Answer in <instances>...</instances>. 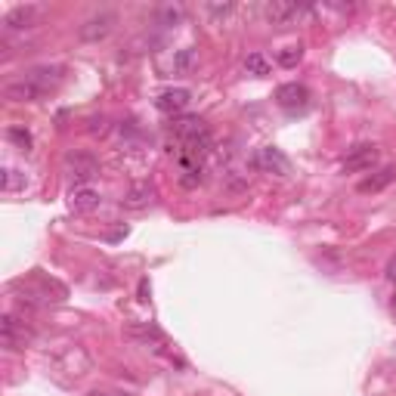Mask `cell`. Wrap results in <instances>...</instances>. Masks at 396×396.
Instances as JSON below:
<instances>
[{
	"instance_id": "6da1fadb",
	"label": "cell",
	"mask_w": 396,
	"mask_h": 396,
	"mask_svg": "<svg viewBox=\"0 0 396 396\" xmlns=\"http://www.w3.org/2000/svg\"><path fill=\"white\" fill-rule=\"evenodd\" d=\"M251 168H257L260 174H273V177H288L291 174V161L282 149L276 146H263L251 155Z\"/></svg>"
},
{
	"instance_id": "7a4b0ae2",
	"label": "cell",
	"mask_w": 396,
	"mask_h": 396,
	"mask_svg": "<svg viewBox=\"0 0 396 396\" xmlns=\"http://www.w3.org/2000/svg\"><path fill=\"white\" fill-rule=\"evenodd\" d=\"M65 174L75 180V186H87L93 177H99V161L90 152H71L65 155Z\"/></svg>"
},
{
	"instance_id": "3957f363",
	"label": "cell",
	"mask_w": 396,
	"mask_h": 396,
	"mask_svg": "<svg viewBox=\"0 0 396 396\" xmlns=\"http://www.w3.org/2000/svg\"><path fill=\"white\" fill-rule=\"evenodd\" d=\"M115 22H118L115 12H96V16H90L87 22L78 28V37H81V41H87V44H99V41H105V37L111 35Z\"/></svg>"
},
{
	"instance_id": "277c9868",
	"label": "cell",
	"mask_w": 396,
	"mask_h": 396,
	"mask_svg": "<svg viewBox=\"0 0 396 396\" xmlns=\"http://www.w3.org/2000/svg\"><path fill=\"white\" fill-rule=\"evenodd\" d=\"M309 6L303 3H291V0H273V3L263 6V16L273 25H294L300 16H307Z\"/></svg>"
},
{
	"instance_id": "5b68a950",
	"label": "cell",
	"mask_w": 396,
	"mask_h": 396,
	"mask_svg": "<svg viewBox=\"0 0 396 396\" xmlns=\"http://www.w3.org/2000/svg\"><path fill=\"white\" fill-rule=\"evenodd\" d=\"M0 341L10 350H22L31 341V328H25V322H19L12 313H6L0 319Z\"/></svg>"
},
{
	"instance_id": "8992f818",
	"label": "cell",
	"mask_w": 396,
	"mask_h": 396,
	"mask_svg": "<svg viewBox=\"0 0 396 396\" xmlns=\"http://www.w3.org/2000/svg\"><path fill=\"white\" fill-rule=\"evenodd\" d=\"M25 78H28L31 84H35L37 90H41L44 96H50L53 90L62 84V78H65V69L62 65H37V69H31V71H25Z\"/></svg>"
},
{
	"instance_id": "52a82bcc",
	"label": "cell",
	"mask_w": 396,
	"mask_h": 396,
	"mask_svg": "<svg viewBox=\"0 0 396 396\" xmlns=\"http://www.w3.org/2000/svg\"><path fill=\"white\" fill-rule=\"evenodd\" d=\"M189 102H192V93H189L186 87H170V90H164V93H158L155 109L161 111V115H183V111L189 109Z\"/></svg>"
},
{
	"instance_id": "ba28073f",
	"label": "cell",
	"mask_w": 396,
	"mask_h": 396,
	"mask_svg": "<svg viewBox=\"0 0 396 396\" xmlns=\"http://www.w3.org/2000/svg\"><path fill=\"white\" fill-rule=\"evenodd\" d=\"M276 102L282 105L285 111H297V109H307L309 102V90L303 87V84H282V87H276Z\"/></svg>"
},
{
	"instance_id": "9c48e42d",
	"label": "cell",
	"mask_w": 396,
	"mask_h": 396,
	"mask_svg": "<svg viewBox=\"0 0 396 396\" xmlns=\"http://www.w3.org/2000/svg\"><path fill=\"white\" fill-rule=\"evenodd\" d=\"M375 161H378V149H375L372 143H362V146H353V149L347 152L344 170H347V174H356V170H368V168H375Z\"/></svg>"
},
{
	"instance_id": "30bf717a",
	"label": "cell",
	"mask_w": 396,
	"mask_h": 396,
	"mask_svg": "<svg viewBox=\"0 0 396 396\" xmlns=\"http://www.w3.org/2000/svg\"><path fill=\"white\" fill-rule=\"evenodd\" d=\"M99 204H102V195L90 186H75L69 192V208L75 210V214H93Z\"/></svg>"
},
{
	"instance_id": "8fae6325",
	"label": "cell",
	"mask_w": 396,
	"mask_h": 396,
	"mask_svg": "<svg viewBox=\"0 0 396 396\" xmlns=\"http://www.w3.org/2000/svg\"><path fill=\"white\" fill-rule=\"evenodd\" d=\"M3 96L10 99V102H37V99H44V93L35 87V84L28 81V78H19V81H10L3 87Z\"/></svg>"
},
{
	"instance_id": "7c38bea8",
	"label": "cell",
	"mask_w": 396,
	"mask_h": 396,
	"mask_svg": "<svg viewBox=\"0 0 396 396\" xmlns=\"http://www.w3.org/2000/svg\"><path fill=\"white\" fill-rule=\"evenodd\" d=\"M152 198H155V186L152 183H134V186L127 189V195L121 198V208L127 210H143L152 204Z\"/></svg>"
},
{
	"instance_id": "4fadbf2b",
	"label": "cell",
	"mask_w": 396,
	"mask_h": 396,
	"mask_svg": "<svg viewBox=\"0 0 396 396\" xmlns=\"http://www.w3.org/2000/svg\"><path fill=\"white\" fill-rule=\"evenodd\" d=\"M170 130H174L183 143V140H192L198 134H208V124H204V118H198V115H183V118H174Z\"/></svg>"
},
{
	"instance_id": "5bb4252c",
	"label": "cell",
	"mask_w": 396,
	"mask_h": 396,
	"mask_svg": "<svg viewBox=\"0 0 396 396\" xmlns=\"http://www.w3.org/2000/svg\"><path fill=\"white\" fill-rule=\"evenodd\" d=\"M37 6H12L10 12L3 16V25L10 31H22V28H31L35 25V19H37Z\"/></svg>"
},
{
	"instance_id": "9a60e30c",
	"label": "cell",
	"mask_w": 396,
	"mask_h": 396,
	"mask_svg": "<svg viewBox=\"0 0 396 396\" xmlns=\"http://www.w3.org/2000/svg\"><path fill=\"white\" fill-rule=\"evenodd\" d=\"M396 180V168H384V170H378L375 177H368V180H362L359 183V192H381V189H387L390 183Z\"/></svg>"
},
{
	"instance_id": "2e32d148",
	"label": "cell",
	"mask_w": 396,
	"mask_h": 396,
	"mask_svg": "<svg viewBox=\"0 0 396 396\" xmlns=\"http://www.w3.org/2000/svg\"><path fill=\"white\" fill-rule=\"evenodd\" d=\"M183 16H186V10H183L180 3L158 6V25H161V28H177V25H183Z\"/></svg>"
},
{
	"instance_id": "e0dca14e",
	"label": "cell",
	"mask_w": 396,
	"mask_h": 396,
	"mask_svg": "<svg viewBox=\"0 0 396 396\" xmlns=\"http://www.w3.org/2000/svg\"><path fill=\"white\" fill-rule=\"evenodd\" d=\"M245 71L254 78H267L269 71H273V62H269L263 53H248L245 56Z\"/></svg>"
},
{
	"instance_id": "ac0fdd59",
	"label": "cell",
	"mask_w": 396,
	"mask_h": 396,
	"mask_svg": "<svg viewBox=\"0 0 396 396\" xmlns=\"http://www.w3.org/2000/svg\"><path fill=\"white\" fill-rule=\"evenodd\" d=\"M195 69V50L192 47H183L174 53V71L177 75H186V71Z\"/></svg>"
},
{
	"instance_id": "d6986e66",
	"label": "cell",
	"mask_w": 396,
	"mask_h": 396,
	"mask_svg": "<svg viewBox=\"0 0 396 396\" xmlns=\"http://www.w3.org/2000/svg\"><path fill=\"white\" fill-rule=\"evenodd\" d=\"M0 189H3V192H19V189H25V174L16 168H3V183H0Z\"/></svg>"
},
{
	"instance_id": "ffe728a7",
	"label": "cell",
	"mask_w": 396,
	"mask_h": 396,
	"mask_svg": "<svg viewBox=\"0 0 396 396\" xmlns=\"http://www.w3.org/2000/svg\"><path fill=\"white\" fill-rule=\"evenodd\" d=\"M6 140L16 143L22 152H31V146H35V140H31V134L25 127H6Z\"/></svg>"
},
{
	"instance_id": "44dd1931",
	"label": "cell",
	"mask_w": 396,
	"mask_h": 396,
	"mask_svg": "<svg viewBox=\"0 0 396 396\" xmlns=\"http://www.w3.org/2000/svg\"><path fill=\"white\" fill-rule=\"evenodd\" d=\"M300 59H303V47H300V44H297V47H285V50L279 53V65H285V69H294Z\"/></svg>"
},
{
	"instance_id": "7402d4cb",
	"label": "cell",
	"mask_w": 396,
	"mask_h": 396,
	"mask_svg": "<svg viewBox=\"0 0 396 396\" xmlns=\"http://www.w3.org/2000/svg\"><path fill=\"white\" fill-rule=\"evenodd\" d=\"M208 12H210V16H217V19H226V16H233V12H235V6L233 3H208Z\"/></svg>"
},
{
	"instance_id": "603a6c76",
	"label": "cell",
	"mask_w": 396,
	"mask_h": 396,
	"mask_svg": "<svg viewBox=\"0 0 396 396\" xmlns=\"http://www.w3.org/2000/svg\"><path fill=\"white\" fill-rule=\"evenodd\" d=\"M87 130L90 134H105V130H109V124H105V115H93L87 121Z\"/></svg>"
},
{
	"instance_id": "cb8c5ba5",
	"label": "cell",
	"mask_w": 396,
	"mask_h": 396,
	"mask_svg": "<svg viewBox=\"0 0 396 396\" xmlns=\"http://www.w3.org/2000/svg\"><path fill=\"white\" fill-rule=\"evenodd\" d=\"M384 273H387V279H390V282H396V257H393L390 263H387V269H384Z\"/></svg>"
},
{
	"instance_id": "d4e9b609",
	"label": "cell",
	"mask_w": 396,
	"mask_h": 396,
	"mask_svg": "<svg viewBox=\"0 0 396 396\" xmlns=\"http://www.w3.org/2000/svg\"><path fill=\"white\" fill-rule=\"evenodd\" d=\"M140 300H149V279L140 282Z\"/></svg>"
},
{
	"instance_id": "484cf974",
	"label": "cell",
	"mask_w": 396,
	"mask_h": 396,
	"mask_svg": "<svg viewBox=\"0 0 396 396\" xmlns=\"http://www.w3.org/2000/svg\"><path fill=\"white\" fill-rule=\"evenodd\" d=\"M109 396H111V393H109ZM115 396H127V393H115Z\"/></svg>"
}]
</instances>
